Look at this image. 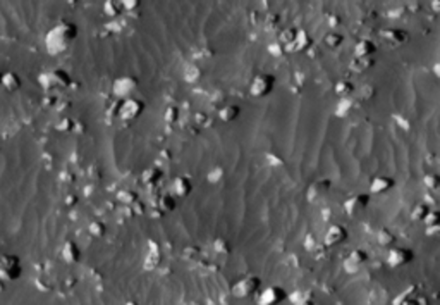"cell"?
Segmentation results:
<instances>
[{
    "mask_svg": "<svg viewBox=\"0 0 440 305\" xmlns=\"http://www.w3.org/2000/svg\"><path fill=\"white\" fill-rule=\"evenodd\" d=\"M76 38V26L69 23H62L53 28L47 36L48 50L52 54H60L69 47L71 41Z\"/></svg>",
    "mask_w": 440,
    "mask_h": 305,
    "instance_id": "1",
    "label": "cell"
},
{
    "mask_svg": "<svg viewBox=\"0 0 440 305\" xmlns=\"http://www.w3.org/2000/svg\"><path fill=\"white\" fill-rule=\"evenodd\" d=\"M275 86V76L270 73H258L249 85V93L255 98H262L272 93Z\"/></svg>",
    "mask_w": 440,
    "mask_h": 305,
    "instance_id": "2",
    "label": "cell"
},
{
    "mask_svg": "<svg viewBox=\"0 0 440 305\" xmlns=\"http://www.w3.org/2000/svg\"><path fill=\"white\" fill-rule=\"evenodd\" d=\"M260 288H262V281L258 276H244L232 285V295L236 298H249L258 293Z\"/></svg>",
    "mask_w": 440,
    "mask_h": 305,
    "instance_id": "3",
    "label": "cell"
},
{
    "mask_svg": "<svg viewBox=\"0 0 440 305\" xmlns=\"http://www.w3.org/2000/svg\"><path fill=\"white\" fill-rule=\"evenodd\" d=\"M138 86H140V81L138 78L134 76H120L117 78L114 81V95L117 98H122V100H128V98H133V95L136 93Z\"/></svg>",
    "mask_w": 440,
    "mask_h": 305,
    "instance_id": "4",
    "label": "cell"
},
{
    "mask_svg": "<svg viewBox=\"0 0 440 305\" xmlns=\"http://www.w3.org/2000/svg\"><path fill=\"white\" fill-rule=\"evenodd\" d=\"M287 298V293L280 286H268L258 293V305H279Z\"/></svg>",
    "mask_w": 440,
    "mask_h": 305,
    "instance_id": "5",
    "label": "cell"
},
{
    "mask_svg": "<svg viewBox=\"0 0 440 305\" xmlns=\"http://www.w3.org/2000/svg\"><path fill=\"white\" fill-rule=\"evenodd\" d=\"M145 111V104L143 100H138V98H128V100H122L119 107V116L125 121H133L136 118H140Z\"/></svg>",
    "mask_w": 440,
    "mask_h": 305,
    "instance_id": "6",
    "label": "cell"
},
{
    "mask_svg": "<svg viewBox=\"0 0 440 305\" xmlns=\"http://www.w3.org/2000/svg\"><path fill=\"white\" fill-rule=\"evenodd\" d=\"M413 259H414L413 250L406 248V246H397V248H392L391 252L387 253L385 262H387V266H391V267H402V266L409 264Z\"/></svg>",
    "mask_w": 440,
    "mask_h": 305,
    "instance_id": "7",
    "label": "cell"
},
{
    "mask_svg": "<svg viewBox=\"0 0 440 305\" xmlns=\"http://www.w3.org/2000/svg\"><path fill=\"white\" fill-rule=\"evenodd\" d=\"M368 261V256L364 250H354V252H351L349 256H347L344 259V271L347 274H356L361 271V267L366 264Z\"/></svg>",
    "mask_w": 440,
    "mask_h": 305,
    "instance_id": "8",
    "label": "cell"
},
{
    "mask_svg": "<svg viewBox=\"0 0 440 305\" xmlns=\"http://www.w3.org/2000/svg\"><path fill=\"white\" fill-rule=\"evenodd\" d=\"M347 240V229L341 224H332L329 229H327L325 236H324V243L325 246H334L339 245L342 241Z\"/></svg>",
    "mask_w": 440,
    "mask_h": 305,
    "instance_id": "9",
    "label": "cell"
},
{
    "mask_svg": "<svg viewBox=\"0 0 440 305\" xmlns=\"http://www.w3.org/2000/svg\"><path fill=\"white\" fill-rule=\"evenodd\" d=\"M368 200H370V197H368V195H364V193L354 195V197H351L349 200H346V204H344L346 212L349 216H354L356 212L363 211V209L368 206Z\"/></svg>",
    "mask_w": 440,
    "mask_h": 305,
    "instance_id": "10",
    "label": "cell"
},
{
    "mask_svg": "<svg viewBox=\"0 0 440 305\" xmlns=\"http://www.w3.org/2000/svg\"><path fill=\"white\" fill-rule=\"evenodd\" d=\"M172 190H174V195H175V197H181V198L187 197V195H190L191 191H193V183H191V179H190V178H186V176H179V178H175V179H174V183H172Z\"/></svg>",
    "mask_w": 440,
    "mask_h": 305,
    "instance_id": "11",
    "label": "cell"
},
{
    "mask_svg": "<svg viewBox=\"0 0 440 305\" xmlns=\"http://www.w3.org/2000/svg\"><path fill=\"white\" fill-rule=\"evenodd\" d=\"M394 186V179L389 176H376L370 185V193L371 195H382L385 191H389Z\"/></svg>",
    "mask_w": 440,
    "mask_h": 305,
    "instance_id": "12",
    "label": "cell"
},
{
    "mask_svg": "<svg viewBox=\"0 0 440 305\" xmlns=\"http://www.w3.org/2000/svg\"><path fill=\"white\" fill-rule=\"evenodd\" d=\"M382 38L391 47H401V45H404L408 41V35L402 30H387L385 33H382Z\"/></svg>",
    "mask_w": 440,
    "mask_h": 305,
    "instance_id": "13",
    "label": "cell"
},
{
    "mask_svg": "<svg viewBox=\"0 0 440 305\" xmlns=\"http://www.w3.org/2000/svg\"><path fill=\"white\" fill-rule=\"evenodd\" d=\"M376 52L375 41L370 38H361L354 47V57H371Z\"/></svg>",
    "mask_w": 440,
    "mask_h": 305,
    "instance_id": "14",
    "label": "cell"
},
{
    "mask_svg": "<svg viewBox=\"0 0 440 305\" xmlns=\"http://www.w3.org/2000/svg\"><path fill=\"white\" fill-rule=\"evenodd\" d=\"M289 300H291L292 305H315V296H313L311 291L304 290H297V291H292L291 295H289Z\"/></svg>",
    "mask_w": 440,
    "mask_h": 305,
    "instance_id": "15",
    "label": "cell"
},
{
    "mask_svg": "<svg viewBox=\"0 0 440 305\" xmlns=\"http://www.w3.org/2000/svg\"><path fill=\"white\" fill-rule=\"evenodd\" d=\"M375 64L373 57H354L353 62L349 64V68L354 71V73H366L368 69H371Z\"/></svg>",
    "mask_w": 440,
    "mask_h": 305,
    "instance_id": "16",
    "label": "cell"
},
{
    "mask_svg": "<svg viewBox=\"0 0 440 305\" xmlns=\"http://www.w3.org/2000/svg\"><path fill=\"white\" fill-rule=\"evenodd\" d=\"M239 114H241V109L237 106H232V104L224 106L219 111V118H220V121H224V123H232V121H236L237 118H239Z\"/></svg>",
    "mask_w": 440,
    "mask_h": 305,
    "instance_id": "17",
    "label": "cell"
},
{
    "mask_svg": "<svg viewBox=\"0 0 440 305\" xmlns=\"http://www.w3.org/2000/svg\"><path fill=\"white\" fill-rule=\"evenodd\" d=\"M330 185H332V183H330L329 179H322V181L313 183V185L309 186V190H308V198L311 200V202L315 198H320V195H324L325 191L330 188Z\"/></svg>",
    "mask_w": 440,
    "mask_h": 305,
    "instance_id": "18",
    "label": "cell"
},
{
    "mask_svg": "<svg viewBox=\"0 0 440 305\" xmlns=\"http://www.w3.org/2000/svg\"><path fill=\"white\" fill-rule=\"evenodd\" d=\"M308 47H311V38L304 30H297L296 40L292 43L291 50H296V52H301V50H306Z\"/></svg>",
    "mask_w": 440,
    "mask_h": 305,
    "instance_id": "19",
    "label": "cell"
},
{
    "mask_svg": "<svg viewBox=\"0 0 440 305\" xmlns=\"http://www.w3.org/2000/svg\"><path fill=\"white\" fill-rule=\"evenodd\" d=\"M162 176H163L162 169L157 168V166H152V168L143 171V176H141V179H143V183H146V185H157V183L162 179Z\"/></svg>",
    "mask_w": 440,
    "mask_h": 305,
    "instance_id": "20",
    "label": "cell"
},
{
    "mask_svg": "<svg viewBox=\"0 0 440 305\" xmlns=\"http://www.w3.org/2000/svg\"><path fill=\"white\" fill-rule=\"evenodd\" d=\"M354 109H356L354 100L347 97V98L339 100V104H337V109H335V112H337L339 118H346V116H349L351 112L354 111Z\"/></svg>",
    "mask_w": 440,
    "mask_h": 305,
    "instance_id": "21",
    "label": "cell"
},
{
    "mask_svg": "<svg viewBox=\"0 0 440 305\" xmlns=\"http://www.w3.org/2000/svg\"><path fill=\"white\" fill-rule=\"evenodd\" d=\"M344 41V36L337 31H329L327 35L324 36V43L327 45L329 48H339Z\"/></svg>",
    "mask_w": 440,
    "mask_h": 305,
    "instance_id": "22",
    "label": "cell"
},
{
    "mask_svg": "<svg viewBox=\"0 0 440 305\" xmlns=\"http://www.w3.org/2000/svg\"><path fill=\"white\" fill-rule=\"evenodd\" d=\"M117 200L122 202L124 206H134V204L138 202V195L134 193L133 190H120L119 193H117Z\"/></svg>",
    "mask_w": 440,
    "mask_h": 305,
    "instance_id": "23",
    "label": "cell"
},
{
    "mask_svg": "<svg viewBox=\"0 0 440 305\" xmlns=\"http://www.w3.org/2000/svg\"><path fill=\"white\" fill-rule=\"evenodd\" d=\"M428 212H430V206H428V204L420 202V204H416V206L413 207L411 219H414V221H423V219H425V216L428 214Z\"/></svg>",
    "mask_w": 440,
    "mask_h": 305,
    "instance_id": "24",
    "label": "cell"
},
{
    "mask_svg": "<svg viewBox=\"0 0 440 305\" xmlns=\"http://www.w3.org/2000/svg\"><path fill=\"white\" fill-rule=\"evenodd\" d=\"M376 241H379V245H382V246H391V245L396 243V236H394L389 229L382 228L379 231V235H376Z\"/></svg>",
    "mask_w": 440,
    "mask_h": 305,
    "instance_id": "25",
    "label": "cell"
},
{
    "mask_svg": "<svg viewBox=\"0 0 440 305\" xmlns=\"http://www.w3.org/2000/svg\"><path fill=\"white\" fill-rule=\"evenodd\" d=\"M201 76H203V71L198 66H187L186 73H184V78H186L187 83H198Z\"/></svg>",
    "mask_w": 440,
    "mask_h": 305,
    "instance_id": "26",
    "label": "cell"
},
{
    "mask_svg": "<svg viewBox=\"0 0 440 305\" xmlns=\"http://www.w3.org/2000/svg\"><path fill=\"white\" fill-rule=\"evenodd\" d=\"M335 91H337V95H341L342 98H347V95H351L354 91V86L351 81H339L337 86H335Z\"/></svg>",
    "mask_w": 440,
    "mask_h": 305,
    "instance_id": "27",
    "label": "cell"
},
{
    "mask_svg": "<svg viewBox=\"0 0 440 305\" xmlns=\"http://www.w3.org/2000/svg\"><path fill=\"white\" fill-rule=\"evenodd\" d=\"M158 206H160L162 212H172L175 209V198L172 197V195H163V197L160 198V202H158Z\"/></svg>",
    "mask_w": 440,
    "mask_h": 305,
    "instance_id": "28",
    "label": "cell"
},
{
    "mask_svg": "<svg viewBox=\"0 0 440 305\" xmlns=\"http://www.w3.org/2000/svg\"><path fill=\"white\" fill-rule=\"evenodd\" d=\"M296 35H297V30H294V28L286 30V31H282V35H280V41H282L287 48H291L292 43H294V40H296Z\"/></svg>",
    "mask_w": 440,
    "mask_h": 305,
    "instance_id": "29",
    "label": "cell"
},
{
    "mask_svg": "<svg viewBox=\"0 0 440 305\" xmlns=\"http://www.w3.org/2000/svg\"><path fill=\"white\" fill-rule=\"evenodd\" d=\"M414 296H416V295H414V288L411 286V288H408L404 293H401L396 300H394V305H404V303L411 302Z\"/></svg>",
    "mask_w": 440,
    "mask_h": 305,
    "instance_id": "30",
    "label": "cell"
},
{
    "mask_svg": "<svg viewBox=\"0 0 440 305\" xmlns=\"http://www.w3.org/2000/svg\"><path fill=\"white\" fill-rule=\"evenodd\" d=\"M438 219H440V214L437 211H430L428 214L425 216V219H423V223H425V226L426 228H430V226H438Z\"/></svg>",
    "mask_w": 440,
    "mask_h": 305,
    "instance_id": "31",
    "label": "cell"
},
{
    "mask_svg": "<svg viewBox=\"0 0 440 305\" xmlns=\"http://www.w3.org/2000/svg\"><path fill=\"white\" fill-rule=\"evenodd\" d=\"M122 11V6H120V2H105V12L110 18H115V16H119V12Z\"/></svg>",
    "mask_w": 440,
    "mask_h": 305,
    "instance_id": "32",
    "label": "cell"
},
{
    "mask_svg": "<svg viewBox=\"0 0 440 305\" xmlns=\"http://www.w3.org/2000/svg\"><path fill=\"white\" fill-rule=\"evenodd\" d=\"M163 118H165L167 123H175L179 119V109L175 106H169L165 109V116Z\"/></svg>",
    "mask_w": 440,
    "mask_h": 305,
    "instance_id": "33",
    "label": "cell"
},
{
    "mask_svg": "<svg viewBox=\"0 0 440 305\" xmlns=\"http://www.w3.org/2000/svg\"><path fill=\"white\" fill-rule=\"evenodd\" d=\"M213 248L217 250L219 253H229L230 252V245L227 240H224V238H217L215 243H213Z\"/></svg>",
    "mask_w": 440,
    "mask_h": 305,
    "instance_id": "34",
    "label": "cell"
},
{
    "mask_svg": "<svg viewBox=\"0 0 440 305\" xmlns=\"http://www.w3.org/2000/svg\"><path fill=\"white\" fill-rule=\"evenodd\" d=\"M66 257H67V261H71V262H74L79 259V250L74 243H69L66 246Z\"/></svg>",
    "mask_w": 440,
    "mask_h": 305,
    "instance_id": "35",
    "label": "cell"
},
{
    "mask_svg": "<svg viewBox=\"0 0 440 305\" xmlns=\"http://www.w3.org/2000/svg\"><path fill=\"white\" fill-rule=\"evenodd\" d=\"M423 181H425L426 188H430V190H437V188H438V176H437V174H426Z\"/></svg>",
    "mask_w": 440,
    "mask_h": 305,
    "instance_id": "36",
    "label": "cell"
},
{
    "mask_svg": "<svg viewBox=\"0 0 440 305\" xmlns=\"http://www.w3.org/2000/svg\"><path fill=\"white\" fill-rule=\"evenodd\" d=\"M90 231L93 233L95 236H103V235H105V224L100 223V221H96V223H91Z\"/></svg>",
    "mask_w": 440,
    "mask_h": 305,
    "instance_id": "37",
    "label": "cell"
},
{
    "mask_svg": "<svg viewBox=\"0 0 440 305\" xmlns=\"http://www.w3.org/2000/svg\"><path fill=\"white\" fill-rule=\"evenodd\" d=\"M375 95V88L371 85H363L361 90H359V97H361L363 100H368L371 98Z\"/></svg>",
    "mask_w": 440,
    "mask_h": 305,
    "instance_id": "38",
    "label": "cell"
},
{
    "mask_svg": "<svg viewBox=\"0 0 440 305\" xmlns=\"http://www.w3.org/2000/svg\"><path fill=\"white\" fill-rule=\"evenodd\" d=\"M140 0H125V2H120V6H122V11H134L140 7Z\"/></svg>",
    "mask_w": 440,
    "mask_h": 305,
    "instance_id": "39",
    "label": "cell"
},
{
    "mask_svg": "<svg viewBox=\"0 0 440 305\" xmlns=\"http://www.w3.org/2000/svg\"><path fill=\"white\" fill-rule=\"evenodd\" d=\"M327 23H329L330 28H337L339 24H341V18H339L337 14H330L329 19H327Z\"/></svg>",
    "mask_w": 440,
    "mask_h": 305,
    "instance_id": "40",
    "label": "cell"
},
{
    "mask_svg": "<svg viewBox=\"0 0 440 305\" xmlns=\"http://www.w3.org/2000/svg\"><path fill=\"white\" fill-rule=\"evenodd\" d=\"M438 229H440V224H438V226H430V228H426V229H425V233H426V235H428V236H435V235H437V233H438Z\"/></svg>",
    "mask_w": 440,
    "mask_h": 305,
    "instance_id": "41",
    "label": "cell"
},
{
    "mask_svg": "<svg viewBox=\"0 0 440 305\" xmlns=\"http://www.w3.org/2000/svg\"><path fill=\"white\" fill-rule=\"evenodd\" d=\"M213 173H215V176H210V181L215 183L217 179H219V176H222V168H215L213 169Z\"/></svg>",
    "mask_w": 440,
    "mask_h": 305,
    "instance_id": "42",
    "label": "cell"
},
{
    "mask_svg": "<svg viewBox=\"0 0 440 305\" xmlns=\"http://www.w3.org/2000/svg\"><path fill=\"white\" fill-rule=\"evenodd\" d=\"M438 0H433V2H431V7H433V11H438L440 9V6H438Z\"/></svg>",
    "mask_w": 440,
    "mask_h": 305,
    "instance_id": "43",
    "label": "cell"
},
{
    "mask_svg": "<svg viewBox=\"0 0 440 305\" xmlns=\"http://www.w3.org/2000/svg\"><path fill=\"white\" fill-rule=\"evenodd\" d=\"M125 305H134V303H133V302H129V303H125Z\"/></svg>",
    "mask_w": 440,
    "mask_h": 305,
    "instance_id": "44",
    "label": "cell"
},
{
    "mask_svg": "<svg viewBox=\"0 0 440 305\" xmlns=\"http://www.w3.org/2000/svg\"><path fill=\"white\" fill-rule=\"evenodd\" d=\"M315 305H322V303H315Z\"/></svg>",
    "mask_w": 440,
    "mask_h": 305,
    "instance_id": "45",
    "label": "cell"
}]
</instances>
